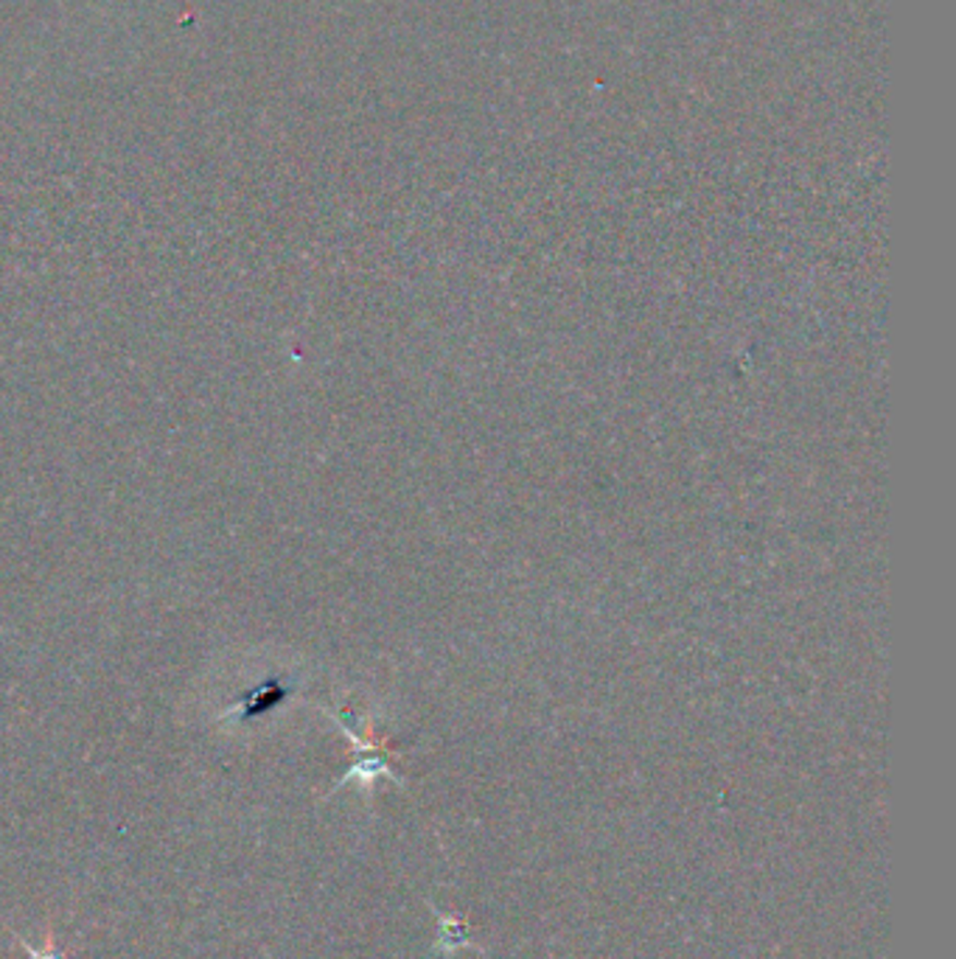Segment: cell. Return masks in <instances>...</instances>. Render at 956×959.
<instances>
[{
	"mask_svg": "<svg viewBox=\"0 0 956 959\" xmlns=\"http://www.w3.org/2000/svg\"><path fill=\"white\" fill-rule=\"evenodd\" d=\"M287 693L289 690L283 688L278 679H267L264 684H258V688H253L250 693H244L233 707L225 709L222 721H250V718H258L262 713H267V709L278 707V704L287 699Z\"/></svg>",
	"mask_w": 956,
	"mask_h": 959,
	"instance_id": "1",
	"label": "cell"
},
{
	"mask_svg": "<svg viewBox=\"0 0 956 959\" xmlns=\"http://www.w3.org/2000/svg\"><path fill=\"white\" fill-rule=\"evenodd\" d=\"M14 939H17V946L23 948V954H26L28 959H68V954L62 951L60 946H57V943H53V928L48 926V934H46V948H34L32 943H26V939L23 937H17V934H14Z\"/></svg>",
	"mask_w": 956,
	"mask_h": 959,
	"instance_id": "2",
	"label": "cell"
}]
</instances>
